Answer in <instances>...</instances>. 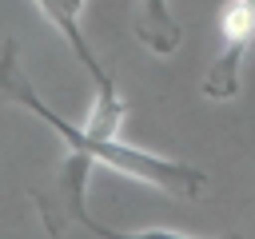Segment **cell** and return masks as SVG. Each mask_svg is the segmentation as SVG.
I'll return each instance as SVG.
<instances>
[{
    "label": "cell",
    "instance_id": "6da1fadb",
    "mask_svg": "<svg viewBox=\"0 0 255 239\" xmlns=\"http://www.w3.org/2000/svg\"><path fill=\"white\" fill-rule=\"evenodd\" d=\"M219 36L223 48L199 84L207 100H231L243 88V60L255 44V0H227L219 12Z\"/></svg>",
    "mask_w": 255,
    "mask_h": 239
},
{
    "label": "cell",
    "instance_id": "7a4b0ae2",
    "mask_svg": "<svg viewBox=\"0 0 255 239\" xmlns=\"http://www.w3.org/2000/svg\"><path fill=\"white\" fill-rule=\"evenodd\" d=\"M131 32H135V40H139L147 52H155V56H171V52L183 44V28H179V20L171 16L167 0H139Z\"/></svg>",
    "mask_w": 255,
    "mask_h": 239
}]
</instances>
